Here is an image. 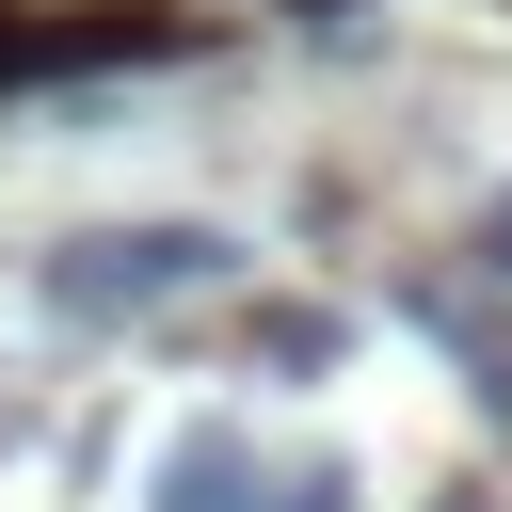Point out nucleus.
I'll use <instances>...</instances> for the list:
<instances>
[{
  "label": "nucleus",
  "mask_w": 512,
  "mask_h": 512,
  "mask_svg": "<svg viewBox=\"0 0 512 512\" xmlns=\"http://www.w3.org/2000/svg\"><path fill=\"white\" fill-rule=\"evenodd\" d=\"M256 352H272V368H336V320H304V304H272V320H256Z\"/></svg>",
  "instance_id": "obj_4"
},
{
  "label": "nucleus",
  "mask_w": 512,
  "mask_h": 512,
  "mask_svg": "<svg viewBox=\"0 0 512 512\" xmlns=\"http://www.w3.org/2000/svg\"><path fill=\"white\" fill-rule=\"evenodd\" d=\"M240 496H256V448H240L224 416H208L192 448H160V512H240Z\"/></svg>",
  "instance_id": "obj_3"
},
{
  "label": "nucleus",
  "mask_w": 512,
  "mask_h": 512,
  "mask_svg": "<svg viewBox=\"0 0 512 512\" xmlns=\"http://www.w3.org/2000/svg\"><path fill=\"white\" fill-rule=\"evenodd\" d=\"M160 16H0V80H48V64H144Z\"/></svg>",
  "instance_id": "obj_2"
},
{
  "label": "nucleus",
  "mask_w": 512,
  "mask_h": 512,
  "mask_svg": "<svg viewBox=\"0 0 512 512\" xmlns=\"http://www.w3.org/2000/svg\"><path fill=\"white\" fill-rule=\"evenodd\" d=\"M240 272V240L224 224H80V240H48V304L64 320H144V304H176V288H224Z\"/></svg>",
  "instance_id": "obj_1"
},
{
  "label": "nucleus",
  "mask_w": 512,
  "mask_h": 512,
  "mask_svg": "<svg viewBox=\"0 0 512 512\" xmlns=\"http://www.w3.org/2000/svg\"><path fill=\"white\" fill-rule=\"evenodd\" d=\"M272 512H352V464H288V480H272Z\"/></svg>",
  "instance_id": "obj_5"
},
{
  "label": "nucleus",
  "mask_w": 512,
  "mask_h": 512,
  "mask_svg": "<svg viewBox=\"0 0 512 512\" xmlns=\"http://www.w3.org/2000/svg\"><path fill=\"white\" fill-rule=\"evenodd\" d=\"M480 256H496V272H512V192H496V208H480Z\"/></svg>",
  "instance_id": "obj_6"
},
{
  "label": "nucleus",
  "mask_w": 512,
  "mask_h": 512,
  "mask_svg": "<svg viewBox=\"0 0 512 512\" xmlns=\"http://www.w3.org/2000/svg\"><path fill=\"white\" fill-rule=\"evenodd\" d=\"M448 512H480V496H448Z\"/></svg>",
  "instance_id": "obj_7"
}]
</instances>
